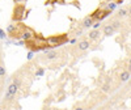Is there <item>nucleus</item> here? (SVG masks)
I'll return each mask as SVG.
<instances>
[{
    "instance_id": "nucleus-5",
    "label": "nucleus",
    "mask_w": 131,
    "mask_h": 110,
    "mask_svg": "<svg viewBox=\"0 0 131 110\" xmlns=\"http://www.w3.org/2000/svg\"><path fill=\"white\" fill-rule=\"evenodd\" d=\"M89 46H91V42L89 41H86V39H84V41H80L78 45H76V51L78 52H83V51H86L89 49Z\"/></svg>"
},
{
    "instance_id": "nucleus-23",
    "label": "nucleus",
    "mask_w": 131,
    "mask_h": 110,
    "mask_svg": "<svg viewBox=\"0 0 131 110\" xmlns=\"http://www.w3.org/2000/svg\"><path fill=\"white\" fill-rule=\"evenodd\" d=\"M128 84H130V88H131V78L128 79Z\"/></svg>"
},
{
    "instance_id": "nucleus-4",
    "label": "nucleus",
    "mask_w": 131,
    "mask_h": 110,
    "mask_svg": "<svg viewBox=\"0 0 131 110\" xmlns=\"http://www.w3.org/2000/svg\"><path fill=\"white\" fill-rule=\"evenodd\" d=\"M34 36H36V33L33 31L30 28L24 26L23 24H21V38H23L25 42H26V41H29V39H31Z\"/></svg>"
},
{
    "instance_id": "nucleus-25",
    "label": "nucleus",
    "mask_w": 131,
    "mask_h": 110,
    "mask_svg": "<svg viewBox=\"0 0 131 110\" xmlns=\"http://www.w3.org/2000/svg\"><path fill=\"white\" fill-rule=\"evenodd\" d=\"M0 58H2V47H0Z\"/></svg>"
},
{
    "instance_id": "nucleus-2",
    "label": "nucleus",
    "mask_w": 131,
    "mask_h": 110,
    "mask_svg": "<svg viewBox=\"0 0 131 110\" xmlns=\"http://www.w3.org/2000/svg\"><path fill=\"white\" fill-rule=\"evenodd\" d=\"M68 41L67 34H57V36H51L49 38H46V42L50 47H57V46H62L66 42Z\"/></svg>"
},
{
    "instance_id": "nucleus-19",
    "label": "nucleus",
    "mask_w": 131,
    "mask_h": 110,
    "mask_svg": "<svg viewBox=\"0 0 131 110\" xmlns=\"http://www.w3.org/2000/svg\"><path fill=\"white\" fill-rule=\"evenodd\" d=\"M127 15L131 17V5H130V7H128V9H127Z\"/></svg>"
},
{
    "instance_id": "nucleus-11",
    "label": "nucleus",
    "mask_w": 131,
    "mask_h": 110,
    "mask_svg": "<svg viewBox=\"0 0 131 110\" xmlns=\"http://www.w3.org/2000/svg\"><path fill=\"white\" fill-rule=\"evenodd\" d=\"M17 91H18V85H16L15 83H12V84H10V85L8 86V93L13 94V96H16Z\"/></svg>"
},
{
    "instance_id": "nucleus-20",
    "label": "nucleus",
    "mask_w": 131,
    "mask_h": 110,
    "mask_svg": "<svg viewBox=\"0 0 131 110\" xmlns=\"http://www.w3.org/2000/svg\"><path fill=\"white\" fill-rule=\"evenodd\" d=\"M37 75H38V76H41V75H43V70H39V71L37 72Z\"/></svg>"
},
{
    "instance_id": "nucleus-26",
    "label": "nucleus",
    "mask_w": 131,
    "mask_h": 110,
    "mask_svg": "<svg viewBox=\"0 0 131 110\" xmlns=\"http://www.w3.org/2000/svg\"><path fill=\"white\" fill-rule=\"evenodd\" d=\"M128 64H131V57H130V60H128Z\"/></svg>"
},
{
    "instance_id": "nucleus-17",
    "label": "nucleus",
    "mask_w": 131,
    "mask_h": 110,
    "mask_svg": "<svg viewBox=\"0 0 131 110\" xmlns=\"http://www.w3.org/2000/svg\"><path fill=\"white\" fill-rule=\"evenodd\" d=\"M33 55H34V51H30L29 52V55H28V59L30 60V59H33Z\"/></svg>"
},
{
    "instance_id": "nucleus-27",
    "label": "nucleus",
    "mask_w": 131,
    "mask_h": 110,
    "mask_svg": "<svg viewBox=\"0 0 131 110\" xmlns=\"http://www.w3.org/2000/svg\"><path fill=\"white\" fill-rule=\"evenodd\" d=\"M130 26H131V18H130Z\"/></svg>"
},
{
    "instance_id": "nucleus-14",
    "label": "nucleus",
    "mask_w": 131,
    "mask_h": 110,
    "mask_svg": "<svg viewBox=\"0 0 131 110\" xmlns=\"http://www.w3.org/2000/svg\"><path fill=\"white\" fill-rule=\"evenodd\" d=\"M110 24H112V26H113L115 30H117V29H119V26H121V23H119V20H118V18H117V20H114V21H112Z\"/></svg>"
},
{
    "instance_id": "nucleus-3",
    "label": "nucleus",
    "mask_w": 131,
    "mask_h": 110,
    "mask_svg": "<svg viewBox=\"0 0 131 110\" xmlns=\"http://www.w3.org/2000/svg\"><path fill=\"white\" fill-rule=\"evenodd\" d=\"M28 13V10L25 8L24 4H16L13 8V15H12V21L13 23H18V21H23L25 18Z\"/></svg>"
},
{
    "instance_id": "nucleus-12",
    "label": "nucleus",
    "mask_w": 131,
    "mask_h": 110,
    "mask_svg": "<svg viewBox=\"0 0 131 110\" xmlns=\"http://www.w3.org/2000/svg\"><path fill=\"white\" fill-rule=\"evenodd\" d=\"M7 73V70H5V65L3 63V59L0 58V78H3V76H5Z\"/></svg>"
},
{
    "instance_id": "nucleus-8",
    "label": "nucleus",
    "mask_w": 131,
    "mask_h": 110,
    "mask_svg": "<svg viewBox=\"0 0 131 110\" xmlns=\"http://www.w3.org/2000/svg\"><path fill=\"white\" fill-rule=\"evenodd\" d=\"M100 38V30L98 29H93L89 31V41H97Z\"/></svg>"
},
{
    "instance_id": "nucleus-13",
    "label": "nucleus",
    "mask_w": 131,
    "mask_h": 110,
    "mask_svg": "<svg viewBox=\"0 0 131 110\" xmlns=\"http://www.w3.org/2000/svg\"><path fill=\"white\" fill-rule=\"evenodd\" d=\"M127 16V9H125V8H121L118 10V18H123V17H126Z\"/></svg>"
},
{
    "instance_id": "nucleus-1",
    "label": "nucleus",
    "mask_w": 131,
    "mask_h": 110,
    "mask_svg": "<svg viewBox=\"0 0 131 110\" xmlns=\"http://www.w3.org/2000/svg\"><path fill=\"white\" fill-rule=\"evenodd\" d=\"M46 46H49L47 42H46V38H42V37L38 36V34H36L31 39L26 41V47L30 49V51H34V52H37V51H39V50L47 49Z\"/></svg>"
},
{
    "instance_id": "nucleus-15",
    "label": "nucleus",
    "mask_w": 131,
    "mask_h": 110,
    "mask_svg": "<svg viewBox=\"0 0 131 110\" xmlns=\"http://www.w3.org/2000/svg\"><path fill=\"white\" fill-rule=\"evenodd\" d=\"M115 5H117V3H110V4H107V5H106V9H107V10H110V12H112V10L115 8Z\"/></svg>"
},
{
    "instance_id": "nucleus-9",
    "label": "nucleus",
    "mask_w": 131,
    "mask_h": 110,
    "mask_svg": "<svg viewBox=\"0 0 131 110\" xmlns=\"http://www.w3.org/2000/svg\"><path fill=\"white\" fill-rule=\"evenodd\" d=\"M131 78V73L126 70V71H122L121 72V75H119V80H121L122 83H126V81H128V79Z\"/></svg>"
},
{
    "instance_id": "nucleus-7",
    "label": "nucleus",
    "mask_w": 131,
    "mask_h": 110,
    "mask_svg": "<svg viewBox=\"0 0 131 110\" xmlns=\"http://www.w3.org/2000/svg\"><path fill=\"white\" fill-rule=\"evenodd\" d=\"M93 23H94V20L92 18V16H86V17L83 20V24H81V25H83L84 29H89V28L93 25Z\"/></svg>"
},
{
    "instance_id": "nucleus-6",
    "label": "nucleus",
    "mask_w": 131,
    "mask_h": 110,
    "mask_svg": "<svg viewBox=\"0 0 131 110\" xmlns=\"http://www.w3.org/2000/svg\"><path fill=\"white\" fill-rule=\"evenodd\" d=\"M102 31H104V36H106V37H112L114 33H115V29L112 26V24H106V25L104 26Z\"/></svg>"
},
{
    "instance_id": "nucleus-18",
    "label": "nucleus",
    "mask_w": 131,
    "mask_h": 110,
    "mask_svg": "<svg viewBox=\"0 0 131 110\" xmlns=\"http://www.w3.org/2000/svg\"><path fill=\"white\" fill-rule=\"evenodd\" d=\"M0 38H5V34H4V31L0 29Z\"/></svg>"
},
{
    "instance_id": "nucleus-24",
    "label": "nucleus",
    "mask_w": 131,
    "mask_h": 110,
    "mask_svg": "<svg viewBox=\"0 0 131 110\" xmlns=\"http://www.w3.org/2000/svg\"><path fill=\"white\" fill-rule=\"evenodd\" d=\"M13 2H16V3H20V2H23V0H13Z\"/></svg>"
},
{
    "instance_id": "nucleus-16",
    "label": "nucleus",
    "mask_w": 131,
    "mask_h": 110,
    "mask_svg": "<svg viewBox=\"0 0 131 110\" xmlns=\"http://www.w3.org/2000/svg\"><path fill=\"white\" fill-rule=\"evenodd\" d=\"M109 89H110V85H109V84H105V85L102 86V91H104V92H109Z\"/></svg>"
},
{
    "instance_id": "nucleus-22",
    "label": "nucleus",
    "mask_w": 131,
    "mask_h": 110,
    "mask_svg": "<svg viewBox=\"0 0 131 110\" xmlns=\"http://www.w3.org/2000/svg\"><path fill=\"white\" fill-rule=\"evenodd\" d=\"M127 71H128V72L131 73V64H128V70H127Z\"/></svg>"
},
{
    "instance_id": "nucleus-21",
    "label": "nucleus",
    "mask_w": 131,
    "mask_h": 110,
    "mask_svg": "<svg viewBox=\"0 0 131 110\" xmlns=\"http://www.w3.org/2000/svg\"><path fill=\"white\" fill-rule=\"evenodd\" d=\"M81 33H83L81 30H76V33H75V34H76V36H80V34H81Z\"/></svg>"
},
{
    "instance_id": "nucleus-10",
    "label": "nucleus",
    "mask_w": 131,
    "mask_h": 110,
    "mask_svg": "<svg viewBox=\"0 0 131 110\" xmlns=\"http://www.w3.org/2000/svg\"><path fill=\"white\" fill-rule=\"evenodd\" d=\"M45 52H46V59L47 60H52V59H55L58 57V52L57 51H50V50L45 49Z\"/></svg>"
}]
</instances>
